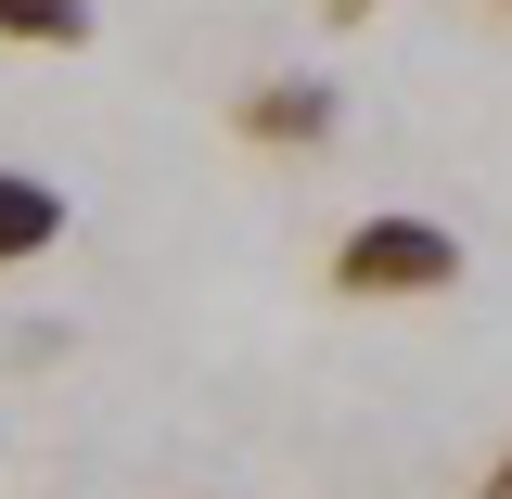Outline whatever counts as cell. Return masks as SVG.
I'll list each match as a JSON object with an SVG mask.
<instances>
[{"label":"cell","mask_w":512,"mask_h":499,"mask_svg":"<svg viewBox=\"0 0 512 499\" xmlns=\"http://www.w3.org/2000/svg\"><path fill=\"white\" fill-rule=\"evenodd\" d=\"M90 13L77 0H0V39H77Z\"/></svg>","instance_id":"obj_4"},{"label":"cell","mask_w":512,"mask_h":499,"mask_svg":"<svg viewBox=\"0 0 512 499\" xmlns=\"http://www.w3.org/2000/svg\"><path fill=\"white\" fill-rule=\"evenodd\" d=\"M333 282L346 295H436V282H461V244H448L436 218H359L333 244Z\"/></svg>","instance_id":"obj_1"},{"label":"cell","mask_w":512,"mask_h":499,"mask_svg":"<svg viewBox=\"0 0 512 499\" xmlns=\"http://www.w3.org/2000/svg\"><path fill=\"white\" fill-rule=\"evenodd\" d=\"M39 244H64V192L26 180V167H0V269H26Z\"/></svg>","instance_id":"obj_2"},{"label":"cell","mask_w":512,"mask_h":499,"mask_svg":"<svg viewBox=\"0 0 512 499\" xmlns=\"http://www.w3.org/2000/svg\"><path fill=\"white\" fill-rule=\"evenodd\" d=\"M320 116H333L320 90H269V103H244V128H269V141H308Z\"/></svg>","instance_id":"obj_3"}]
</instances>
